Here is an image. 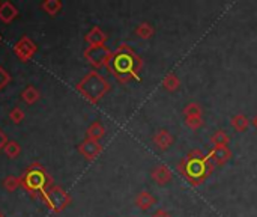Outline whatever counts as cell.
<instances>
[{"label":"cell","mask_w":257,"mask_h":217,"mask_svg":"<svg viewBox=\"0 0 257 217\" xmlns=\"http://www.w3.org/2000/svg\"><path fill=\"white\" fill-rule=\"evenodd\" d=\"M17 8L10 4V2H5L0 5V20H2L4 23H11L16 17H17Z\"/></svg>","instance_id":"cell-14"},{"label":"cell","mask_w":257,"mask_h":217,"mask_svg":"<svg viewBox=\"0 0 257 217\" xmlns=\"http://www.w3.org/2000/svg\"><path fill=\"white\" fill-rule=\"evenodd\" d=\"M136 35L143 38V40H149L155 35V29L150 23H140L137 28H136Z\"/></svg>","instance_id":"cell-19"},{"label":"cell","mask_w":257,"mask_h":217,"mask_svg":"<svg viewBox=\"0 0 257 217\" xmlns=\"http://www.w3.org/2000/svg\"><path fill=\"white\" fill-rule=\"evenodd\" d=\"M6 143H8V142H6V136H5L2 131H0V149H2Z\"/></svg>","instance_id":"cell-29"},{"label":"cell","mask_w":257,"mask_h":217,"mask_svg":"<svg viewBox=\"0 0 257 217\" xmlns=\"http://www.w3.org/2000/svg\"><path fill=\"white\" fill-rule=\"evenodd\" d=\"M20 182H22L20 178H17V176H8L5 179V188L14 191V190H17V187L20 185Z\"/></svg>","instance_id":"cell-26"},{"label":"cell","mask_w":257,"mask_h":217,"mask_svg":"<svg viewBox=\"0 0 257 217\" xmlns=\"http://www.w3.org/2000/svg\"><path fill=\"white\" fill-rule=\"evenodd\" d=\"M84 58L95 68H101L104 65H108L110 58H112V53L107 50L106 46H98V47H89L84 52Z\"/></svg>","instance_id":"cell-4"},{"label":"cell","mask_w":257,"mask_h":217,"mask_svg":"<svg viewBox=\"0 0 257 217\" xmlns=\"http://www.w3.org/2000/svg\"><path fill=\"white\" fill-rule=\"evenodd\" d=\"M10 118H11L12 122L18 124V122H22V121L24 119V112H23L20 107H14V109L10 112Z\"/></svg>","instance_id":"cell-25"},{"label":"cell","mask_w":257,"mask_h":217,"mask_svg":"<svg viewBox=\"0 0 257 217\" xmlns=\"http://www.w3.org/2000/svg\"><path fill=\"white\" fill-rule=\"evenodd\" d=\"M4 149H5V154L8 157H11V158H16L22 151V148H20V145L17 142H8Z\"/></svg>","instance_id":"cell-23"},{"label":"cell","mask_w":257,"mask_h":217,"mask_svg":"<svg viewBox=\"0 0 257 217\" xmlns=\"http://www.w3.org/2000/svg\"><path fill=\"white\" fill-rule=\"evenodd\" d=\"M179 86H180V80H179V77H178L174 73L167 74V76L164 77V80H162V88H164L166 91H168V92L178 91Z\"/></svg>","instance_id":"cell-16"},{"label":"cell","mask_w":257,"mask_h":217,"mask_svg":"<svg viewBox=\"0 0 257 217\" xmlns=\"http://www.w3.org/2000/svg\"><path fill=\"white\" fill-rule=\"evenodd\" d=\"M214 167L215 166L208 158V155H204L200 149H194L179 163L178 170L192 185H198L210 175Z\"/></svg>","instance_id":"cell-1"},{"label":"cell","mask_w":257,"mask_h":217,"mask_svg":"<svg viewBox=\"0 0 257 217\" xmlns=\"http://www.w3.org/2000/svg\"><path fill=\"white\" fill-rule=\"evenodd\" d=\"M106 134V128L100 121H95L94 124H90V127L88 128V139L92 140H100L102 136Z\"/></svg>","instance_id":"cell-17"},{"label":"cell","mask_w":257,"mask_h":217,"mask_svg":"<svg viewBox=\"0 0 257 217\" xmlns=\"http://www.w3.org/2000/svg\"><path fill=\"white\" fill-rule=\"evenodd\" d=\"M250 124H251V121L248 119V116H246V115H242V113H238V115L232 116V119H230V125H232L238 133L246 131L248 127H250Z\"/></svg>","instance_id":"cell-15"},{"label":"cell","mask_w":257,"mask_h":217,"mask_svg":"<svg viewBox=\"0 0 257 217\" xmlns=\"http://www.w3.org/2000/svg\"><path fill=\"white\" fill-rule=\"evenodd\" d=\"M48 202H50L52 208L62 209L68 203V196L60 188H53L52 191H48Z\"/></svg>","instance_id":"cell-12"},{"label":"cell","mask_w":257,"mask_h":217,"mask_svg":"<svg viewBox=\"0 0 257 217\" xmlns=\"http://www.w3.org/2000/svg\"><path fill=\"white\" fill-rule=\"evenodd\" d=\"M152 217H172V214L166 208H158L156 211L152 212Z\"/></svg>","instance_id":"cell-28"},{"label":"cell","mask_w":257,"mask_h":217,"mask_svg":"<svg viewBox=\"0 0 257 217\" xmlns=\"http://www.w3.org/2000/svg\"><path fill=\"white\" fill-rule=\"evenodd\" d=\"M203 118L202 116H196V118H185V125L191 130H198L203 127Z\"/></svg>","instance_id":"cell-24"},{"label":"cell","mask_w":257,"mask_h":217,"mask_svg":"<svg viewBox=\"0 0 257 217\" xmlns=\"http://www.w3.org/2000/svg\"><path fill=\"white\" fill-rule=\"evenodd\" d=\"M150 178H152V179L155 181V184H158V185H167V184L172 181L173 173H172V170L168 169L167 164H156V166H154L152 170H150Z\"/></svg>","instance_id":"cell-5"},{"label":"cell","mask_w":257,"mask_h":217,"mask_svg":"<svg viewBox=\"0 0 257 217\" xmlns=\"http://www.w3.org/2000/svg\"><path fill=\"white\" fill-rule=\"evenodd\" d=\"M78 151L80 154L88 158V160H92L95 157H98L102 151V145L98 142V140H92V139H86L80 146H78Z\"/></svg>","instance_id":"cell-7"},{"label":"cell","mask_w":257,"mask_h":217,"mask_svg":"<svg viewBox=\"0 0 257 217\" xmlns=\"http://www.w3.org/2000/svg\"><path fill=\"white\" fill-rule=\"evenodd\" d=\"M22 98L28 103V104H34L40 100V91L35 89L34 86H28L23 92H22Z\"/></svg>","instance_id":"cell-20"},{"label":"cell","mask_w":257,"mask_h":217,"mask_svg":"<svg viewBox=\"0 0 257 217\" xmlns=\"http://www.w3.org/2000/svg\"><path fill=\"white\" fill-rule=\"evenodd\" d=\"M230 142V137L228 134L224 131V130H216L212 136H210V143L215 146H227Z\"/></svg>","instance_id":"cell-18"},{"label":"cell","mask_w":257,"mask_h":217,"mask_svg":"<svg viewBox=\"0 0 257 217\" xmlns=\"http://www.w3.org/2000/svg\"><path fill=\"white\" fill-rule=\"evenodd\" d=\"M0 41H2V37H0Z\"/></svg>","instance_id":"cell-31"},{"label":"cell","mask_w":257,"mask_h":217,"mask_svg":"<svg viewBox=\"0 0 257 217\" xmlns=\"http://www.w3.org/2000/svg\"><path fill=\"white\" fill-rule=\"evenodd\" d=\"M152 142H154V145H155L160 151H167V149L173 145L174 137L170 134L168 130L162 128V130H158V131L154 134Z\"/></svg>","instance_id":"cell-9"},{"label":"cell","mask_w":257,"mask_h":217,"mask_svg":"<svg viewBox=\"0 0 257 217\" xmlns=\"http://www.w3.org/2000/svg\"><path fill=\"white\" fill-rule=\"evenodd\" d=\"M154 205H156V197H155L152 193L143 190V191H140V193L137 194V197H136V206H137L138 209H142V211H149Z\"/></svg>","instance_id":"cell-11"},{"label":"cell","mask_w":257,"mask_h":217,"mask_svg":"<svg viewBox=\"0 0 257 217\" xmlns=\"http://www.w3.org/2000/svg\"><path fill=\"white\" fill-rule=\"evenodd\" d=\"M23 181H24L28 188L36 190V188H41L46 184V175L41 170H29L28 175L23 178Z\"/></svg>","instance_id":"cell-10"},{"label":"cell","mask_w":257,"mask_h":217,"mask_svg":"<svg viewBox=\"0 0 257 217\" xmlns=\"http://www.w3.org/2000/svg\"><path fill=\"white\" fill-rule=\"evenodd\" d=\"M14 50H16V53H17V56L22 59V61H29L34 55H35V52H36V46L29 40V38H23V40H20L17 44H16V47H14Z\"/></svg>","instance_id":"cell-6"},{"label":"cell","mask_w":257,"mask_h":217,"mask_svg":"<svg viewBox=\"0 0 257 217\" xmlns=\"http://www.w3.org/2000/svg\"><path fill=\"white\" fill-rule=\"evenodd\" d=\"M86 41L89 43V47H98V46H104V43L107 41V37H106V34L100 28H94L88 34Z\"/></svg>","instance_id":"cell-13"},{"label":"cell","mask_w":257,"mask_h":217,"mask_svg":"<svg viewBox=\"0 0 257 217\" xmlns=\"http://www.w3.org/2000/svg\"><path fill=\"white\" fill-rule=\"evenodd\" d=\"M140 64H142L140 58L130 47L122 46L116 53H112V58L107 67L120 82H128L137 76Z\"/></svg>","instance_id":"cell-2"},{"label":"cell","mask_w":257,"mask_h":217,"mask_svg":"<svg viewBox=\"0 0 257 217\" xmlns=\"http://www.w3.org/2000/svg\"><path fill=\"white\" fill-rule=\"evenodd\" d=\"M251 124H252V127L257 130V113H256V116L252 118V121H251Z\"/></svg>","instance_id":"cell-30"},{"label":"cell","mask_w":257,"mask_h":217,"mask_svg":"<svg viewBox=\"0 0 257 217\" xmlns=\"http://www.w3.org/2000/svg\"><path fill=\"white\" fill-rule=\"evenodd\" d=\"M78 92L84 95L86 100H89L90 103H96L100 101L106 92L108 91V83L104 77H101L98 73L92 71L89 73L77 86Z\"/></svg>","instance_id":"cell-3"},{"label":"cell","mask_w":257,"mask_h":217,"mask_svg":"<svg viewBox=\"0 0 257 217\" xmlns=\"http://www.w3.org/2000/svg\"><path fill=\"white\" fill-rule=\"evenodd\" d=\"M232 157V151L228 146H215L212 151L208 154V158L212 161L214 166H222L226 164Z\"/></svg>","instance_id":"cell-8"},{"label":"cell","mask_w":257,"mask_h":217,"mask_svg":"<svg viewBox=\"0 0 257 217\" xmlns=\"http://www.w3.org/2000/svg\"><path fill=\"white\" fill-rule=\"evenodd\" d=\"M10 82H11V76L8 74V71L5 68L0 67V89H4Z\"/></svg>","instance_id":"cell-27"},{"label":"cell","mask_w":257,"mask_h":217,"mask_svg":"<svg viewBox=\"0 0 257 217\" xmlns=\"http://www.w3.org/2000/svg\"><path fill=\"white\" fill-rule=\"evenodd\" d=\"M42 10L46 13H48L50 16H56L60 10H62V4L59 2V0H47V2H44L42 5Z\"/></svg>","instance_id":"cell-22"},{"label":"cell","mask_w":257,"mask_h":217,"mask_svg":"<svg viewBox=\"0 0 257 217\" xmlns=\"http://www.w3.org/2000/svg\"><path fill=\"white\" fill-rule=\"evenodd\" d=\"M0 5H2V4H0Z\"/></svg>","instance_id":"cell-32"},{"label":"cell","mask_w":257,"mask_h":217,"mask_svg":"<svg viewBox=\"0 0 257 217\" xmlns=\"http://www.w3.org/2000/svg\"><path fill=\"white\" fill-rule=\"evenodd\" d=\"M203 110L200 107V104L197 103H188L185 107H184V116L185 118H196V116H202Z\"/></svg>","instance_id":"cell-21"}]
</instances>
